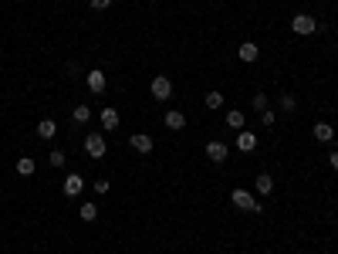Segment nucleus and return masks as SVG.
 Returning <instances> with one entry per match:
<instances>
[{
  "mask_svg": "<svg viewBox=\"0 0 338 254\" xmlns=\"http://www.w3.org/2000/svg\"><path fill=\"white\" fill-rule=\"evenodd\" d=\"M230 204H234L237 207V210H250V213H260V210H264V207H260L257 204V200H254V197H250V190H234V193H230Z\"/></svg>",
  "mask_w": 338,
  "mask_h": 254,
  "instance_id": "obj_1",
  "label": "nucleus"
},
{
  "mask_svg": "<svg viewBox=\"0 0 338 254\" xmlns=\"http://www.w3.org/2000/svg\"><path fill=\"white\" fill-rule=\"evenodd\" d=\"M291 31L294 34H314L318 31V21H314L311 14H294L291 17Z\"/></svg>",
  "mask_w": 338,
  "mask_h": 254,
  "instance_id": "obj_2",
  "label": "nucleus"
},
{
  "mask_svg": "<svg viewBox=\"0 0 338 254\" xmlns=\"http://www.w3.org/2000/svg\"><path fill=\"white\" fill-rule=\"evenodd\" d=\"M149 92H153V99L166 102L169 95H173V82H169V75H156L153 85H149Z\"/></svg>",
  "mask_w": 338,
  "mask_h": 254,
  "instance_id": "obj_3",
  "label": "nucleus"
},
{
  "mask_svg": "<svg viewBox=\"0 0 338 254\" xmlns=\"http://www.w3.org/2000/svg\"><path fill=\"white\" fill-rule=\"evenodd\" d=\"M85 153H88L91 159H102L105 156V136L102 132H88V136H85Z\"/></svg>",
  "mask_w": 338,
  "mask_h": 254,
  "instance_id": "obj_4",
  "label": "nucleus"
},
{
  "mask_svg": "<svg viewBox=\"0 0 338 254\" xmlns=\"http://www.w3.org/2000/svg\"><path fill=\"white\" fill-rule=\"evenodd\" d=\"M61 190H65V197H78L81 190H85V180H81L78 173H68L65 183H61Z\"/></svg>",
  "mask_w": 338,
  "mask_h": 254,
  "instance_id": "obj_5",
  "label": "nucleus"
},
{
  "mask_svg": "<svg viewBox=\"0 0 338 254\" xmlns=\"http://www.w3.org/2000/svg\"><path fill=\"white\" fill-rule=\"evenodd\" d=\"M237 149H240V153H254V149H257V136L247 132V129H240L237 132Z\"/></svg>",
  "mask_w": 338,
  "mask_h": 254,
  "instance_id": "obj_6",
  "label": "nucleus"
},
{
  "mask_svg": "<svg viewBox=\"0 0 338 254\" xmlns=\"http://www.w3.org/2000/svg\"><path fill=\"white\" fill-rule=\"evenodd\" d=\"M132 149H136V153H153V136H145V132H132Z\"/></svg>",
  "mask_w": 338,
  "mask_h": 254,
  "instance_id": "obj_7",
  "label": "nucleus"
},
{
  "mask_svg": "<svg viewBox=\"0 0 338 254\" xmlns=\"http://www.w3.org/2000/svg\"><path fill=\"white\" fill-rule=\"evenodd\" d=\"M105 85H108V82H105V71L91 68V71H88V92H91V95H102Z\"/></svg>",
  "mask_w": 338,
  "mask_h": 254,
  "instance_id": "obj_8",
  "label": "nucleus"
},
{
  "mask_svg": "<svg viewBox=\"0 0 338 254\" xmlns=\"http://www.w3.org/2000/svg\"><path fill=\"white\" fill-rule=\"evenodd\" d=\"M206 159H210V163H223V159H227V146L220 139L206 142Z\"/></svg>",
  "mask_w": 338,
  "mask_h": 254,
  "instance_id": "obj_9",
  "label": "nucleus"
},
{
  "mask_svg": "<svg viewBox=\"0 0 338 254\" xmlns=\"http://www.w3.org/2000/svg\"><path fill=\"white\" fill-rule=\"evenodd\" d=\"M237 58H240V61H247V65H250V61H257V58H260V48H257V44H254V41H243L240 48H237Z\"/></svg>",
  "mask_w": 338,
  "mask_h": 254,
  "instance_id": "obj_10",
  "label": "nucleus"
},
{
  "mask_svg": "<svg viewBox=\"0 0 338 254\" xmlns=\"http://www.w3.org/2000/svg\"><path fill=\"white\" fill-rule=\"evenodd\" d=\"M166 129H173V132L186 129V115L176 112V108H169V112H166Z\"/></svg>",
  "mask_w": 338,
  "mask_h": 254,
  "instance_id": "obj_11",
  "label": "nucleus"
},
{
  "mask_svg": "<svg viewBox=\"0 0 338 254\" xmlns=\"http://www.w3.org/2000/svg\"><path fill=\"white\" fill-rule=\"evenodd\" d=\"M314 139H318V142H331V139H335V129H331V122H314Z\"/></svg>",
  "mask_w": 338,
  "mask_h": 254,
  "instance_id": "obj_12",
  "label": "nucleus"
},
{
  "mask_svg": "<svg viewBox=\"0 0 338 254\" xmlns=\"http://www.w3.org/2000/svg\"><path fill=\"white\" fill-rule=\"evenodd\" d=\"M37 136H41V139H54V136H58V122H54V119H41V122H37Z\"/></svg>",
  "mask_w": 338,
  "mask_h": 254,
  "instance_id": "obj_13",
  "label": "nucleus"
},
{
  "mask_svg": "<svg viewBox=\"0 0 338 254\" xmlns=\"http://www.w3.org/2000/svg\"><path fill=\"white\" fill-rule=\"evenodd\" d=\"M254 187H257V193H274V176L271 173H257Z\"/></svg>",
  "mask_w": 338,
  "mask_h": 254,
  "instance_id": "obj_14",
  "label": "nucleus"
},
{
  "mask_svg": "<svg viewBox=\"0 0 338 254\" xmlns=\"http://www.w3.org/2000/svg\"><path fill=\"white\" fill-rule=\"evenodd\" d=\"M243 122H247V119H243L240 108H230V112H227V125H230V129L240 132V129H243Z\"/></svg>",
  "mask_w": 338,
  "mask_h": 254,
  "instance_id": "obj_15",
  "label": "nucleus"
},
{
  "mask_svg": "<svg viewBox=\"0 0 338 254\" xmlns=\"http://www.w3.org/2000/svg\"><path fill=\"white\" fill-rule=\"evenodd\" d=\"M102 125H105V129H115V125H119V112H115L112 105L102 108Z\"/></svg>",
  "mask_w": 338,
  "mask_h": 254,
  "instance_id": "obj_16",
  "label": "nucleus"
},
{
  "mask_svg": "<svg viewBox=\"0 0 338 254\" xmlns=\"http://www.w3.org/2000/svg\"><path fill=\"white\" fill-rule=\"evenodd\" d=\"M78 217H81L85 224H91V221L98 217V207H95V204H81V207H78Z\"/></svg>",
  "mask_w": 338,
  "mask_h": 254,
  "instance_id": "obj_17",
  "label": "nucleus"
},
{
  "mask_svg": "<svg viewBox=\"0 0 338 254\" xmlns=\"http://www.w3.org/2000/svg\"><path fill=\"white\" fill-rule=\"evenodd\" d=\"M17 173H21V176H31V173H34V159H31V156H21V159H17Z\"/></svg>",
  "mask_w": 338,
  "mask_h": 254,
  "instance_id": "obj_18",
  "label": "nucleus"
},
{
  "mask_svg": "<svg viewBox=\"0 0 338 254\" xmlns=\"http://www.w3.org/2000/svg\"><path fill=\"white\" fill-rule=\"evenodd\" d=\"M203 105H206V108H223V92H210Z\"/></svg>",
  "mask_w": 338,
  "mask_h": 254,
  "instance_id": "obj_19",
  "label": "nucleus"
},
{
  "mask_svg": "<svg viewBox=\"0 0 338 254\" xmlns=\"http://www.w3.org/2000/svg\"><path fill=\"white\" fill-rule=\"evenodd\" d=\"M71 119H74V122H88V119H91V108L88 105H74Z\"/></svg>",
  "mask_w": 338,
  "mask_h": 254,
  "instance_id": "obj_20",
  "label": "nucleus"
},
{
  "mask_svg": "<svg viewBox=\"0 0 338 254\" xmlns=\"http://www.w3.org/2000/svg\"><path fill=\"white\" fill-rule=\"evenodd\" d=\"M281 108H284V112H294V108H298V99H294L291 92H284V95H281Z\"/></svg>",
  "mask_w": 338,
  "mask_h": 254,
  "instance_id": "obj_21",
  "label": "nucleus"
},
{
  "mask_svg": "<svg viewBox=\"0 0 338 254\" xmlns=\"http://www.w3.org/2000/svg\"><path fill=\"white\" fill-rule=\"evenodd\" d=\"M250 105H254V112H264V108H267V95H264V92H257Z\"/></svg>",
  "mask_w": 338,
  "mask_h": 254,
  "instance_id": "obj_22",
  "label": "nucleus"
},
{
  "mask_svg": "<svg viewBox=\"0 0 338 254\" xmlns=\"http://www.w3.org/2000/svg\"><path fill=\"white\" fill-rule=\"evenodd\" d=\"M65 159H68V156L61 153V149H54V153H48V163H51V166H65Z\"/></svg>",
  "mask_w": 338,
  "mask_h": 254,
  "instance_id": "obj_23",
  "label": "nucleus"
},
{
  "mask_svg": "<svg viewBox=\"0 0 338 254\" xmlns=\"http://www.w3.org/2000/svg\"><path fill=\"white\" fill-rule=\"evenodd\" d=\"M260 122H264V125H274V122H277V115H274L271 108H264V112H260Z\"/></svg>",
  "mask_w": 338,
  "mask_h": 254,
  "instance_id": "obj_24",
  "label": "nucleus"
},
{
  "mask_svg": "<svg viewBox=\"0 0 338 254\" xmlns=\"http://www.w3.org/2000/svg\"><path fill=\"white\" fill-rule=\"evenodd\" d=\"M108 187H112L108 180H95V193H108Z\"/></svg>",
  "mask_w": 338,
  "mask_h": 254,
  "instance_id": "obj_25",
  "label": "nucleus"
},
{
  "mask_svg": "<svg viewBox=\"0 0 338 254\" xmlns=\"http://www.w3.org/2000/svg\"><path fill=\"white\" fill-rule=\"evenodd\" d=\"M95 10H105V7H112V0H88Z\"/></svg>",
  "mask_w": 338,
  "mask_h": 254,
  "instance_id": "obj_26",
  "label": "nucleus"
},
{
  "mask_svg": "<svg viewBox=\"0 0 338 254\" xmlns=\"http://www.w3.org/2000/svg\"><path fill=\"white\" fill-rule=\"evenodd\" d=\"M328 159H331V170H338V153H331Z\"/></svg>",
  "mask_w": 338,
  "mask_h": 254,
  "instance_id": "obj_27",
  "label": "nucleus"
}]
</instances>
